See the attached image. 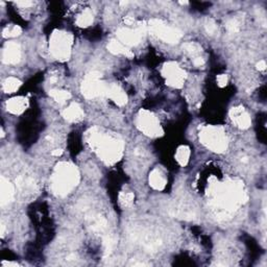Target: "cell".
<instances>
[{
  "mask_svg": "<svg viewBox=\"0 0 267 267\" xmlns=\"http://www.w3.org/2000/svg\"><path fill=\"white\" fill-rule=\"evenodd\" d=\"M134 200H135V194L132 191H121L119 193L118 202L119 205L124 209L132 207L134 204Z\"/></svg>",
  "mask_w": 267,
  "mask_h": 267,
  "instance_id": "24",
  "label": "cell"
},
{
  "mask_svg": "<svg viewBox=\"0 0 267 267\" xmlns=\"http://www.w3.org/2000/svg\"><path fill=\"white\" fill-rule=\"evenodd\" d=\"M21 47L16 42H7L2 50V62L6 65H16L21 61Z\"/></svg>",
  "mask_w": 267,
  "mask_h": 267,
  "instance_id": "12",
  "label": "cell"
},
{
  "mask_svg": "<svg viewBox=\"0 0 267 267\" xmlns=\"http://www.w3.org/2000/svg\"><path fill=\"white\" fill-rule=\"evenodd\" d=\"M199 137L202 144L214 153L222 154L228 149L229 139L222 126L206 125L201 129Z\"/></svg>",
  "mask_w": 267,
  "mask_h": 267,
  "instance_id": "4",
  "label": "cell"
},
{
  "mask_svg": "<svg viewBox=\"0 0 267 267\" xmlns=\"http://www.w3.org/2000/svg\"><path fill=\"white\" fill-rule=\"evenodd\" d=\"M205 29L209 34H214L217 31V25L214 20L208 19L205 23Z\"/></svg>",
  "mask_w": 267,
  "mask_h": 267,
  "instance_id": "28",
  "label": "cell"
},
{
  "mask_svg": "<svg viewBox=\"0 0 267 267\" xmlns=\"http://www.w3.org/2000/svg\"><path fill=\"white\" fill-rule=\"evenodd\" d=\"M79 179V171L75 165L69 162H60L50 178L51 191L56 196L64 197L76 188Z\"/></svg>",
  "mask_w": 267,
  "mask_h": 267,
  "instance_id": "3",
  "label": "cell"
},
{
  "mask_svg": "<svg viewBox=\"0 0 267 267\" xmlns=\"http://www.w3.org/2000/svg\"><path fill=\"white\" fill-rule=\"evenodd\" d=\"M106 96L120 107L124 106L127 102V95L125 94L123 89L117 84H111L108 86Z\"/></svg>",
  "mask_w": 267,
  "mask_h": 267,
  "instance_id": "16",
  "label": "cell"
},
{
  "mask_svg": "<svg viewBox=\"0 0 267 267\" xmlns=\"http://www.w3.org/2000/svg\"><path fill=\"white\" fill-rule=\"evenodd\" d=\"M1 236L2 237L4 236V225H3V223L1 224Z\"/></svg>",
  "mask_w": 267,
  "mask_h": 267,
  "instance_id": "34",
  "label": "cell"
},
{
  "mask_svg": "<svg viewBox=\"0 0 267 267\" xmlns=\"http://www.w3.org/2000/svg\"><path fill=\"white\" fill-rule=\"evenodd\" d=\"M162 75L165 78L166 85L180 89L184 86L187 73L177 62H167L162 67Z\"/></svg>",
  "mask_w": 267,
  "mask_h": 267,
  "instance_id": "9",
  "label": "cell"
},
{
  "mask_svg": "<svg viewBox=\"0 0 267 267\" xmlns=\"http://www.w3.org/2000/svg\"><path fill=\"white\" fill-rule=\"evenodd\" d=\"M183 49L187 52L192 59H195V57L201 56L202 52V47L201 46L195 43V42H187L183 45Z\"/></svg>",
  "mask_w": 267,
  "mask_h": 267,
  "instance_id": "25",
  "label": "cell"
},
{
  "mask_svg": "<svg viewBox=\"0 0 267 267\" xmlns=\"http://www.w3.org/2000/svg\"><path fill=\"white\" fill-rule=\"evenodd\" d=\"M190 156H191L190 147L187 145H182L177 149L175 158H176V161L179 163V165L185 167L189 163Z\"/></svg>",
  "mask_w": 267,
  "mask_h": 267,
  "instance_id": "20",
  "label": "cell"
},
{
  "mask_svg": "<svg viewBox=\"0 0 267 267\" xmlns=\"http://www.w3.org/2000/svg\"><path fill=\"white\" fill-rule=\"evenodd\" d=\"M136 125L139 131L150 138H157L163 134L157 116L148 110L139 111L136 118Z\"/></svg>",
  "mask_w": 267,
  "mask_h": 267,
  "instance_id": "8",
  "label": "cell"
},
{
  "mask_svg": "<svg viewBox=\"0 0 267 267\" xmlns=\"http://www.w3.org/2000/svg\"><path fill=\"white\" fill-rule=\"evenodd\" d=\"M5 107L7 112L14 115H21L28 108V99L22 96L10 98L6 101Z\"/></svg>",
  "mask_w": 267,
  "mask_h": 267,
  "instance_id": "17",
  "label": "cell"
},
{
  "mask_svg": "<svg viewBox=\"0 0 267 267\" xmlns=\"http://www.w3.org/2000/svg\"><path fill=\"white\" fill-rule=\"evenodd\" d=\"M14 196V185L4 177L0 178V205H1V207H4L13 202Z\"/></svg>",
  "mask_w": 267,
  "mask_h": 267,
  "instance_id": "13",
  "label": "cell"
},
{
  "mask_svg": "<svg viewBox=\"0 0 267 267\" xmlns=\"http://www.w3.org/2000/svg\"><path fill=\"white\" fill-rule=\"evenodd\" d=\"M93 21H94V15H93L92 10L86 8L80 13L76 18V25L79 27H88L90 26Z\"/></svg>",
  "mask_w": 267,
  "mask_h": 267,
  "instance_id": "21",
  "label": "cell"
},
{
  "mask_svg": "<svg viewBox=\"0 0 267 267\" xmlns=\"http://www.w3.org/2000/svg\"><path fill=\"white\" fill-rule=\"evenodd\" d=\"M108 50L113 53V54H120V55H124L127 57H132L134 55V53L131 51V49L125 46L124 44H122L121 42L117 41V40H112L109 44H108Z\"/></svg>",
  "mask_w": 267,
  "mask_h": 267,
  "instance_id": "19",
  "label": "cell"
},
{
  "mask_svg": "<svg viewBox=\"0 0 267 267\" xmlns=\"http://www.w3.org/2000/svg\"><path fill=\"white\" fill-rule=\"evenodd\" d=\"M73 37L63 30H54L49 39V51L55 60L66 62L71 56Z\"/></svg>",
  "mask_w": 267,
  "mask_h": 267,
  "instance_id": "5",
  "label": "cell"
},
{
  "mask_svg": "<svg viewBox=\"0 0 267 267\" xmlns=\"http://www.w3.org/2000/svg\"><path fill=\"white\" fill-rule=\"evenodd\" d=\"M22 32V29L18 25H8L6 26L3 31H2V36L3 38H15L20 36Z\"/></svg>",
  "mask_w": 267,
  "mask_h": 267,
  "instance_id": "26",
  "label": "cell"
},
{
  "mask_svg": "<svg viewBox=\"0 0 267 267\" xmlns=\"http://www.w3.org/2000/svg\"><path fill=\"white\" fill-rule=\"evenodd\" d=\"M257 69L259 71H264L266 69V62L264 60L259 61V63L257 64Z\"/></svg>",
  "mask_w": 267,
  "mask_h": 267,
  "instance_id": "32",
  "label": "cell"
},
{
  "mask_svg": "<svg viewBox=\"0 0 267 267\" xmlns=\"http://www.w3.org/2000/svg\"><path fill=\"white\" fill-rule=\"evenodd\" d=\"M193 64H194V66H196V67H202V66L205 65V60L203 59L202 56L195 57V59H193Z\"/></svg>",
  "mask_w": 267,
  "mask_h": 267,
  "instance_id": "30",
  "label": "cell"
},
{
  "mask_svg": "<svg viewBox=\"0 0 267 267\" xmlns=\"http://www.w3.org/2000/svg\"><path fill=\"white\" fill-rule=\"evenodd\" d=\"M108 85L101 79V73L92 71L88 73L83 80L80 91L87 99H94L101 96H106Z\"/></svg>",
  "mask_w": 267,
  "mask_h": 267,
  "instance_id": "6",
  "label": "cell"
},
{
  "mask_svg": "<svg viewBox=\"0 0 267 267\" xmlns=\"http://www.w3.org/2000/svg\"><path fill=\"white\" fill-rule=\"evenodd\" d=\"M49 96L56 102L64 103L71 98V93L66 91V90L52 89L49 91Z\"/></svg>",
  "mask_w": 267,
  "mask_h": 267,
  "instance_id": "23",
  "label": "cell"
},
{
  "mask_svg": "<svg viewBox=\"0 0 267 267\" xmlns=\"http://www.w3.org/2000/svg\"><path fill=\"white\" fill-rule=\"evenodd\" d=\"M230 118L240 130H248L252 124L250 114L241 106L234 107L230 110Z\"/></svg>",
  "mask_w": 267,
  "mask_h": 267,
  "instance_id": "11",
  "label": "cell"
},
{
  "mask_svg": "<svg viewBox=\"0 0 267 267\" xmlns=\"http://www.w3.org/2000/svg\"><path fill=\"white\" fill-rule=\"evenodd\" d=\"M86 141L97 157L109 166L119 162L123 156L124 143L119 137L91 127L85 135Z\"/></svg>",
  "mask_w": 267,
  "mask_h": 267,
  "instance_id": "2",
  "label": "cell"
},
{
  "mask_svg": "<svg viewBox=\"0 0 267 267\" xmlns=\"http://www.w3.org/2000/svg\"><path fill=\"white\" fill-rule=\"evenodd\" d=\"M148 182H149L150 187L154 188L155 190L161 191L165 189L167 185V178H166L165 172L161 168H155L152 172H150Z\"/></svg>",
  "mask_w": 267,
  "mask_h": 267,
  "instance_id": "15",
  "label": "cell"
},
{
  "mask_svg": "<svg viewBox=\"0 0 267 267\" xmlns=\"http://www.w3.org/2000/svg\"><path fill=\"white\" fill-rule=\"evenodd\" d=\"M21 85H22V82L19 78L14 77V76H9L3 80L2 90L3 92L7 93V94H10V93H14L17 90H19Z\"/></svg>",
  "mask_w": 267,
  "mask_h": 267,
  "instance_id": "22",
  "label": "cell"
},
{
  "mask_svg": "<svg viewBox=\"0 0 267 267\" xmlns=\"http://www.w3.org/2000/svg\"><path fill=\"white\" fill-rule=\"evenodd\" d=\"M62 116L68 122H79L84 119L85 113L77 102H72L70 106L62 111Z\"/></svg>",
  "mask_w": 267,
  "mask_h": 267,
  "instance_id": "14",
  "label": "cell"
},
{
  "mask_svg": "<svg viewBox=\"0 0 267 267\" xmlns=\"http://www.w3.org/2000/svg\"><path fill=\"white\" fill-rule=\"evenodd\" d=\"M226 27L228 29V31L232 32V33H236L240 30V24L239 22L236 19H231L227 22Z\"/></svg>",
  "mask_w": 267,
  "mask_h": 267,
  "instance_id": "27",
  "label": "cell"
},
{
  "mask_svg": "<svg viewBox=\"0 0 267 267\" xmlns=\"http://www.w3.org/2000/svg\"><path fill=\"white\" fill-rule=\"evenodd\" d=\"M146 26L155 37L168 44H176L183 37L181 30L176 27L169 26L160 19H152Z\"/></svg>",
  "mask_w": 267,
  "mask_h": 267,
  "instance_id": "7",
  "label": "cell"
},
{
  "mask_svg": "<svg viewBox=\"0 0 267 267\" xmlns=\"http://www.w3.org/2000/svg\"><path fill=\"white\" fill-rule=\"evenodd\" d=\"M16 184L20 192L24 194H30L36 191V183L29 176L18 177V179H16Z\"/></svg>",
  "mask_w": 267,
  "mask_h": 267,
  "instance_id": "18",
  "label": "cell"
},
{
  "mask_svg": "<svg viewBox=\"0 0 267 267\" xmlns=\"http://www.w3.org/2000/svg\"><path fill=\"white\" fill-rule=\"evenodd\" d=\"M207 194L218 220H228L249 201L245 185L238 179H228L224 182L213 179L209 183Z\"/></svg>",
  "mask_w": 267,
  "mask_h": 267,
  "instance_id": "1",
  "label": "cell"
},
{
  "mask_svg": "<svg viewBox=\"0 0 267 267\" xmlns=\"http://www.w3.org/2000/svg\"><path fill=\"white\" fill-rule=\"evenodd\" d=\"M146 28V25H140L136 28L121 27L116 31V36H117L119 42H121L130 48L133 47V46L139 45L142 42Z\"/></svg>",
  "mask_w": 267,
  "mask_h": 267,
  "instance_id": "10",
  "label": "cell"
},
{
  "mask_svg": "<svg viewBox=\"0 0 267 267\" xmlns=\"http://www.w3.org/2000/svg\"><path fill=\"white\" fill-rule=\"evenodd\" d=\"M216 80H217V85L220 88H224V87H226L228 85L229 77H228L227 74H219V75H217Z\"/></svg>",
  "mask_w": 267,
  "mask_h": 267,
  "instance_id": "29",
  "label": "cell"
},
{
  "mask_svg": "<svg viewBox=\"0 0 267 267\" xmlns=\"http://www.w3.org/2000/svg\"><path fill=\"white\" fill-rule=\"evenodd\" d=\"M62 154H63V149H54V150H52V152H51V155L52 156H54V157H60V156H62Z\"/></svg>",
  "mask_w": 267,
  "mask_h": 267,
  "instance_id": "33",
  "label": "cell"
},
{
  "mask_svg": "<svg viewBox=\"0 0 267 267\" xmlns=\"http://www.w3.org/2000/svg\"><path fill=\"white\" fill-rule=\"evenodd\" d=\"M16 4L18 5V6H22V7H29V6H31V5H33V2H31V1H18V2H16Z\"/></svg>",
  "mask_w": 267,
  "mask_h": 267,
  "instance_id": "31",
  "label": "cell"
}]
</instances>
